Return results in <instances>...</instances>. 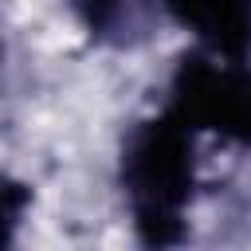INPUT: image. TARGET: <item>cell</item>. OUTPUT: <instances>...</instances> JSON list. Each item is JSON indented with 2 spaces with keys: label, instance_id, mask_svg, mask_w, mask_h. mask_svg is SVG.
<instances>
[{
  "label": "cell",
  "instance_id": "cell-3",
  "mask_svg": "<svg viewBox=\"0 0 251 251\" xmlns=\"http://www.w3.org/2000/svg\"><path fill=\"white\" fill-rule=\"evenodd\" d=\"M161 4L212 55L247 63V55H251V0H161Z\"/></svg>",
  "mask_w": 251,
  "mask_h": 251
},
{
  "label": "cell",
  "instance_id": "cell-1",
  "mask_svg": "<svg viewBox=\"0 0 251 251\" xmlns=\"http://www.w3.org/2000/svg\"><path fill=\"white\" fill-rule=\"evenodd\" d=\"M122 184L145 243L161 247L180 239V208L192 192V137L176 114L145 122L129 133Z\"/></svg>",
  "mask_w": 251,
  "mask_h": 251
},
{
  "label": "cell",
  "instance_id": "cell-2",
  "mask_svg": "<svg viewBox=\"0 0 251 251\" xmlns=\"http://www.w3.org/2000/svg\"><path fill=\"white\" fill-rule=\"evenodd\" d=\"M173 114L188 129H212L251 145V71L243 59H184L173 78Z\"/></svg>",
  "mask_w": 251,
  "mask_h": 251
},
{
  "label": "cell",
  "instance_id": "cell-4",
  "mask_svg": "<svg viewBox=\"0 0 251 251\" xmlns=\"http://www.w3.org/2000/svg\"><path fill=\"white\" fill-rule=\"evenodd\" d=\"M67 4L82 16V24L90 31H110L129 8V0H67Z\"/></svg>",
  "mask_w": 251,
  "mask_h": 251
}]
</instances>
